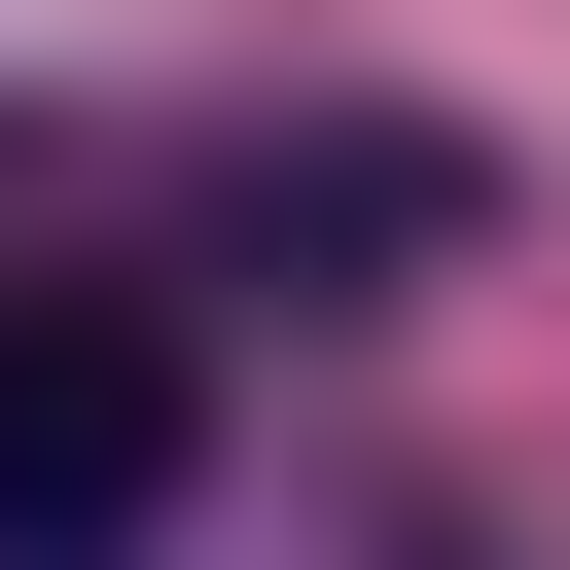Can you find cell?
I'll use <instances>...</instances> for the list:
<instances>
[{
	"label": "cell",
	"instance_id": "6da1fadb",
	"mask_svg": "<svg viewBox=\"0 0 570 570\" xmlns=\"http://www.w3.org/2000/svg\"><path fill=\"white\" fill-rule=\"evenodd\" d=\"M178 463H214L178 321H142V285H0V570H142Z\"/></svg>",
	"mask_w": 570,
	"mask_h": 570
}]
</instances>
